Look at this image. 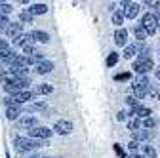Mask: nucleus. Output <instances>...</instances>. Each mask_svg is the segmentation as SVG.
Segmentation results:
<instances>
[{"instance_id": "obj_1", "label": "nucleus", "mask_w": 160, "mask_h": 158, "mask_svg": "<svg viewBox=\"0 0 160 158\" xmlns=\"http://www.w3.org/2000/svg\"><path fill=\"white\" fill-rule=\"evenodd\" d=\"M152 67H154V65H152V57H151L149 50H147V48H139V55H137V59H135L133 65H132L133 72L145 74V72H149Z\"/></svg>"}, {"instance_id": "obj_2", "label": "nucleus", "mask_w": 160, "mask_h": 158, "mask_svg": "<svg viewBox=\"0 0 160 158\" xmlns=\"http://www.w3.org/2000/svg\"><path fill=\"white\" fill-rule=\"evenodd\" d=\"M42 145H48V141H36V139H31V137H23V135H17L13 139V147L19 152H29V151L42 147Z\"/></svg>"}, {"instance_id": "obj_3", "label": "nucleus", "mask_w": 160, "mask_h": 158, "mask_svg": "<svg viewBox=\"0 0 160 158\" xmlns=\"http://www.w3.org/2000/svg\"><path fill=\"white\" fill-rule=\"evenodd\" d=\"M31 99H34V91L31 90H25V91H19V93H13L10 97H6V105L8 107H21L23 103H29Z\"/></svg>"}, {"instance_id": "obj_4", "label": "nucleus", "mask_w": 160, "mask_h": 158, "mask_svg": "<svg viewBox=\"0 0 160 158\" xmlns=\"http://www.w3.org/2000/svg\"><path fill=\"white\" fill-rule=\"evenodd\" d=\"M132 90H133L135 97H139V99H141V97H145L147 93H151V82L147 80L145 76H141L137 82H133V84H132Z\"/></svg>"}, {"instance_id": "obj_5", "label": "nucleus", "mask_w": 160, "mask_h": 158, "mask_svg": "<svg viewBox=\"0 0 160 158\" xmlns=\"http://www.w3.org/2000/svg\"><path fill=\"white\" fill-rule=\"evenodd\" d=\"M53 130L46 128V126H36L32 130H29V137L31 139H36V141H48L50 137H52Z\"/></svg>"}, {"instance_id": "obj_6", "label": "nucleus", "mask_w": 160, "mask_h": 158, "mask_svg": "<svg viewBox=\"0 0 160 158\" xmlns=\"http://www.w3.org/2000/svg\"><path fill=\"white\" fill-rule=\"evenodd\" d=\"M141 27L149 32V34H152L156 29H158V19H156V15L154 13H145L143 17H141Z\"/></svg>"}, {"instance_id": "obj_7", "label": "nucleus", "mask_w": 160, "mask_h": 158, "mask_svg": "<svg viewBox=\"0 0 160 158\" xmlns=\"http://www.w3.org/2000/svg\"><path fill=\"white\" fill-rule=\"evenodd\" d=\"M29 84H31V80H13L10 84H4V90L13 95V93H19V91H25L29 88Z\"/></svg>"}, {"instance_id": "obj_8", "label": "nucleus", "mask_w": 160, "mask_h": 158, "mask_svg": "<svg viewBox=\"0 0 160 158\" xmlns=\"http://www.w3.org/2000/svg\"><path fill=\"white\" fill-rule=\"evenodd\" d=\"M72 130H74L72 128V122H69V120H57L55 126H53V131L59 133V135H69Z\"/></svg>"}, {"instance_id": "obj_9", "label": "nucleus", "mask_w": 160, "mask_h": 158, "mask_svg": "<svg viewBox=\"0 0 160 158\" xmlns=\"http://www.w3.org/2000/svg\"><path fill=\"white\" fill-rule=\"evenodd\" d=\"M139 12H141V6H139L137 2H130L126 8H124V17L128 19H135L139 15Z\"/></svg>"}, {"instance_id": "obj_10", "label": "nucleus", "mask_w": 160, "mask_h": 158, "mask_svg": "<svg viewBox=\"0 0 160 158\" xmlns=\"http://www.w3.org/2000/svg\"><path fill=\"white\" fill-rule=\"evenodd\" d=\"M38 126V122H36V118L32 116V114H25V116H21L19 118V128H29V130H32V128H36Z\"/></svg>"}, {"instance_id": "obj_11", "label": "nucleus", "mask_w": 160, "mask_h": 158, "mask_svg": "<svg viewBox=\"0 0 160 158\" xmlns=\"http://www.w3.org/2000/svg\"><path fill=\"white\" fill-rule=\"evenodd\" d=\"M34 71H36L38 74H48V72L53 71V63L50 61V59H44V61H40V63L34 65Z\"/></svg>"}, {"instance_id": "obj_12", "label": "nucleus", "mask_w": 160, "mask_h": 158, "mask_svg": "<svg viewBox=\"0 0 160 158\" xmlns=\"http://www.w3.org/2000/svg\"><path fill=\"white\" fill-rule=\"evenodd\" d=\"M6 34H8L10 38H13V40H15L17 36H21V34H23V27H21V23H10V25L6 27Z\"/></svg>"}, {"instance_id": "obj_13", "label": "nucleus", "mask_w": 160, "mask_h": 158, "mask_svg": "<svg viewBox=\"0 0 160 158\" xmlns=\"http://www.w3.org/2000/svg\"><path fill=\"white\" fill-rule=\"evenodd\" d=\"M126 42H128V31L126 29H116L114 31V44L116 46H126Z\"/></svg>"}, {"instance_id": "obj_14", "label": "nucleus", "mask_w": 160, "mask_h": 158, "mask_svg": "<svg viewBox=\"0 0 160 158\" xmlns=\"http://www.w3.org/2000/svg\"><path fill=\"white\" fill-rule=\"evenodd\" d=\"M133 36H135V40L145 42V40H147V36H149V32L141 27V23H139V25H133Z\"/></svg>"}, {"instance_id": "obj_15", "label": "nucleus", "mask_w": 160, "mask_h": 158, "mask_svg": "<svg viewBox=\"0 0 160 158\" xmlns=\"http://www.w3.org/2000/svg\"><path fill=\"white\" fill-rule=\"evenodd\" d=\"M27 10H29L31 15H44V13L48 12V6H46V4H32V6H29Z\"/></svg>"}, {"instance_id": "obj_16", "label": "nucleus", "mask_w": 160, "mask_h": 158, "mask_svg": "<svg viewBox=\"0 0 160 158\" xmlns=\"http://www.w3.org/2000/svg\"><path fill=\"white\" fill-rule=\"evenodd\" d=\"M21 112H23L21 107H8V109H6L8 120H17V118H21Z\"/></svg>"}, {"instance_id": "obj_17", "label": "nucleus", "mask_w": 160, "mask_h": 158, "mask_svg": "<svg viewBox=\"0 0 160 158\" xmlns=\"http://www.w3.org/2000/svg\"><path fill=\"white\" fill-rule=\"evenodd\" d=\"M31 38H32V40H36V42H48L50 40V34L48 32H44V31H32L31 32Z\"/></svg>"}, {"instance_id": "obj_18", "label": "nucleus", "mask_w": 160, "mask_h": 158, "mask_svg": "<svg viewBox=\"0 0 160 158\" xmlns=\"http://www.w3.org/2000/svg\"><path fill=\"white\" fill-rule=\"evenodd\" d=\"M135 53H139V46H137V44H128V46L124 48V53H122V55H124L126 59H132Z\"/></svg>"}, {"instance_id": "obj_19", "label": "nucleus", "mask_w": 160, "mask_h": 158, "mask_svg": "<svg viewBox=\"0 0 160 158\" xmlns=\"http://www.w3.org/2000/svg\"><path fill=\"white\" fill-rule=\"evenodd\" d=\"M133 137H135V141H147L151 137V131L149 130H137V131H133Z\"/></svg>"}, {"instance_id": "obj_20", "label": "nucleus", "mask_w": 160, "mask_h": 158, "mask_svg": "<svg viewBox=\"0 0 160 158\" xmlns=\"http://www.w3.org/2000/svg\"><path fill=\"white\" fill-rule=\"evenodd\" d=\"M31 40H32V38H31V34H25V32H23L21 36H17L15 40H13V44H15V46H27Z\"/></svg>"}, {"instance_id": "obj_21", "label": "nucleus", "mask_w": 160, "mask_h": 158, "mask_svg": "<svg viewBox=\"0 0 160 158\" xmlns=\"http://www.w3.org/2000/svg\"><path fill=\"white\" fill-rule=\"evenodd\" d=\"M52 91H53L52 84H38L34 93H40V95H48V93H52Z\"/></svg>"}, {"instance_id": "obj_22", "label": "nucleus", "mask_w": 160, "mask_h": 158, "mask_svg": "<svg viewBox=\"0 0 160 158\" xmlns=\"http://www.w3.org/2000/svg\"><path fill=\"white\" fill-rule=\"evenodd\" d=\"M135 116H139V118H151V109H147V107H139L137 111H135Z\"/></svg>"}, {"instance_id": "obj_23", "label": "nucleus", "mask_w": 160, "mask_h": 158, "mask_svg": "<svg viewBox=\"0 0 160 158\" xmlns=\"http://www.w3.org/2000/svg\"><path fill=\"white\" fill-rule=\"evenodd\" d=\"M27 111H31V112L46 111V103H31V105H27Z\"/></svg>"}, {"instance_id": "obj_24", "label": "nucleus", "mask_w": 160, "mask_h": 158, "mask_svg": "<svg viewBox=\"0 0 160 158\" xmlns=\"http://www.w3.org/2000/svg\"><path fill=\"white\" fill-rule=\"evenodd\" d=\"M122 21H124V13L122 12H112V23L116 27H120V25H122Z\"/></svg>"}, {"instance_id": "obj_25", "label": "nucleus", "mask_w": 160, "mask_h": 158, "mask_svg": "<svg viewBox=\"0 0 160 158\" xmlns=\"http://www.w3.org/2000/svg\"><path fill=\"white\" fill-rule=\"evenodd\" d=\"M13 12V6L8 4V2H0V15H8Z\"/></svg>"}, {"instance_id": "obj_26", "label": "nucleus", "mask_w": 160, "mask_h": 158, "mask_svg": "<svg viewBox=\"0 0 160 158\" xmlns=\"http://www.w3.org/2000/svg\"><path fill=\"white\" fill-rule=\"evenodd\" d=\"M10 25V21H8V15H0V34L2 32H6V27Z\"/></svg>"}, {"instance_id": "obj_27", "label": "nucleus", "mask_w": 160, "mask_h": 158, "mask_svg": "<svg viewBox=\"0 0 160 158\" xmlns=\"http://www.w3.org/2000/svg\"><path fill=\"white\" fill-rule=\"evenodd\" d=\"M32 17H34V15H31V13H29V10L21 12V15H19V19H21L23 23H31V21H32Z\"/></svg>"}, {"instance_id": "obj_28", "label": "nucleus", "mask_w": 160, "mask_h": 158, "mask_svg": "<svg viewBox=\"0 0 160 158\" xmlns=\"http://www.w3.org/2000/svg\"><path fill=\"white\" fill-rule=\"evenodd\" d=\"M118 63V53H109V57H107V65L109 67H114Z\"/></svg>"}, {"instance_id": "obj_29", "label": "nucleus", "mask_w": 160, "mask_h": 158, "mask_svg": "<svg viewBox=\"0 0 160 158\" xmlns=\"http://www.w3.org/2000/svg\"><path fill=\"white\" fill-rule=\"evenodd\" d=\"M139 126H141V122H139L137 118H133V120H130V122H128V128H130L132 131H137V130H139Z\"/></svg>"}, {"instance_id": "obj_30", "label": "nucleus", "mask_w": 160, "mask_h": 158, "mask_svg": "<svg viewBox=\"0 0 160 158\" xmlns=\"http://www.w3.org/2000/svg\"><path fill=\"white\" fill-rule=\"evenodd\" d=\"M145 154H147L149 158H156V151H154L151 145H147V147H145Z\"/></svg>"}, {"instance_id": "obj_31", "label": "nucleus", "mask_w": 160, "mask_h": 158, "mask_svg": "<svg viewBox=\"0 0 160 158\" xmlns=\"http://www.w3.org/2000/svg\"><path fill=\"white\" fill-rule=\"evenodd\" d=\"M130 76H132L130 72H122V74H116L114 80H130Z\"/></svg>"}, {"instance_id": "obj_32", "label": "nucleus", "mask_w": 160, "mask_h": 158, "mask_svg": "<svg viewBox=\"0 0 160 158\" xmlns=\"http://www.w3.org/2000/svg\"><path fill=\"white\" fill-rule=\"evenodd\" d=\"M154 124H156V120H154V118H147V120L143 122V126H145L147 130H151V128H152Z\"/></svg>"}, {"instance_id": "obj_33", "label": "nucleus", "mask_w": 160, "mask_h": 158, "mask_svg": "<svg viewBox=\"0 0 160 158\" xmlns=\"http://www.w3.org/2000/svg\"><path fill=\"white\" fill-rule=\"evenodd\" d=\"M139 147H141V145H139V141H135V139H133V141L128 145V149H130V151H137Z\"/></svg>"}, {"instance_id": "obj_34", "label": "nucleus", "mask_w": 160, "mask_h": 158, "mask_svg": "<svg viewBox=\"0 0 160 158\" xmlns=\"http://www.w3.org/2000/svg\"><path fill=\"white\" fill-rule=\"evenodd\" d=\"M145 6H149V8H158V6H160V2H156V0H147Z\"/></svg>"}, {"instance_id": "obj_35", "label": "nucleus", "mask_w": 160, "mask_h": 158, "mask_svg": "<svg viewBox=\"0 0 160 158\" xmlns=\"http://www.w3.org/2000/svg\"><path fill=\"white\" fill-rule=\"evenodd\" d=\"M114 152L118 154V156H126V152H124V149L120 147V145H114Z\"/></svg>"}, {"instance_id": "obj_36", "label": "nucleus", "mask_w": 160, "mask_h": 158, "mask_svg": "<svg viewBox=\"0 0 160 158\" xmlns=\"http://www.w3.org/2000/svg\"><path fill=\"white\" fill-rule=\"evenodd\" d=\"M116 118H118V120H126V112H124V111H120V112L116 114Z\"/></svg>"}, {"instance_id": "obj_37", "label": "nucleus", "mask_w": 160, "mask_h": 158, "mask_svg": "<svg viewBox=\"0 0 160 158\" xmlns=\"http://www.w3.org/2000/svg\"><path fill=\"white\" fill-rule=\"evenodd\" d=\"M4 48H8V42H6V40H2V38H0V50H4Z\"/></svg>"}, {"instance_id": "obj_38", "label": "nucleus", "mask_w": 160, "mask_h": 158, "mask_svg": "<svg viewBox=\"0 0 160 158\" xmlns=\"http://www.w3.org/2000/svg\"><path fill=\"white\" fill-rule=\"evenodd\" d=\"M128 158H143V156H141V154H137V152H133V154H130Z\"/></svg>"}, {"instance_id": "obj_39", "label": "nucleus", "mask_w": 160, "mask_h": 158, "mask_svg": "<svg viewBox=\"0 0 160 158\" xmlns=\"http://www.w3.org/2000/svg\"><path fill=\"white\" fill-rule=\"evenodd\" d=\"M154 74H156V78L160 80V67H156V69H154Z\"/></svg>"}, {"instance_id": "obj_40", "label": "nucleus", "mask_w": 160, "mask_h": 158, "mask_svg": "<svg viewBox=\"0 0 160 158\" xmlns=\"http://www.w3.org/2000/svg\"><path fill=\"white\" fill-rule=\"evenodd\" d=\"M29 158H44V156H40V154H31Z\"/></svg>"}, {"instance_id": "obj_41", "label": "nucleus", "mask_w": 160, "mask_h": 158, "mask_svg": "<svg viewBox=\"0 0 160 158\" xmlns=\"http://www.w3.org/2000/svg\"><path fill=\"white\" fill-rule=\"evenodd\" d=\"M158 99H160V91H158Z\"/></svg>"}]
</instances>
